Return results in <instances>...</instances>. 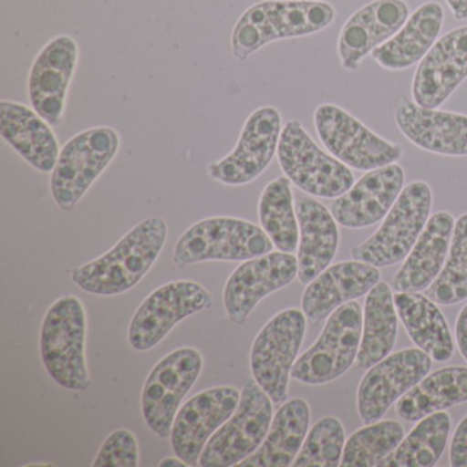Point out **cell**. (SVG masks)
Masks as SVG:
<instances>
[{
	"mask_svg": "<svg viewBox=\"0 0 467 467\" xmlns=\"http://www.w3.org/2000/svg\"><path fill=\"white\" fill-rule=\"evenodd\" d=\"M213 306V295L195 281H171L143 300L128 329L136 351L157 347L179 322Z\"/></svg>",
	"mask_w": 467,
	"mask_h": 467,
	"instance_id": "4fadbf2b",
	"label": "cell"
},
{
	"mask_svg": "<svg viewBox=\"0 0 467 467\" xmlns=\"http://www.w3.org/2000/svg\"><path fill=\"white\" fill-rule=\"evenodd\" d=\"M393 300L412 343L436 362L450 360L453 354L452 335L436 303L418 292H395Z\"/></svg>",
	"mask_w": 467,
	"mask_h": 467,
	"instance_id": "f1b7e54d",
	"label": "cell"
},
{
	"mask_svg": "<svg viewBox=\"0 0 467 467\" xmlns=\"http://www.w3.org/2000/svg\"><path fill=\"white\" fill-rule=\"evenodd\" d=\"M281 132L277 109H256L245 121L234 151L209 166L210 177L232 187L258 179L277 154Z\"/></svg>",
	"mask_w": 467,
	"mask_h": 467,
	"instance_id": "9a60e30c",
	"label": "cell"
},
{
	"mask_svg": "<svg viewBox=\"0 0 467 467\" xmlns=\"http://www.w3.org/2000/svg\"><path fill=\"white\" fill-rule=\"evenodd\" d=\"M273 248L266 232L255 223L239 218H207L177 240L173 264L185 267L209 261H248L272 253Z\"/></svg>",
	"mask_w": 467,
	"mask_h": 467,
	"instance_id": "277c9868",
	"label": "cell"
},
{
	"mask_svg": "<svg viewBox=\"0 0 467 467\" xmlns=\"http://www.w3.org/2000/svg\"><path fill=\"white\" fill-rule=\"evenodd\" d=\"M431 368V357L420 348L388 355L368 368L358 389V414L365 425L379 422L389 407L422 381Z\"/></svg>",
	"mask_w": 467,
	"mask_h": 467,
	"instance_id": "5bb4252c",
	"label": "cell"
},
{
	"mask_svg": "<svg viewBox=\"0 0 467 467\" xmlns=\"http://www.w3.org/2000/svg\"><path fill=\"white\" fill-rule=\"evenodd\" d=\"M277 158L285 177L308 195L336 199L355 184L348 166L322 151L299 121L286 122Z\"/></svg>",
	"mask_w": 467,
	"mask_h": 467,
	"instance_id": "ba28073f",
	"label": "cell"
},
{
	"mask_svg": "<svg viewBox=\"0 0 467 467\" xmlns=\"http://www.w3.org/2000/svg\"><path fill=\"white\" fill-rule=\"evenodd\" d=\"M467 78V26L440 37L415 70L412 99L420 108L437 109Z\"/></svg>",
	"mask_w": 467,
	"mask_h": 467,
	"instance_id": "d6986e66",
	"label": "cell"
},
{
	"mask_svg": "<svg viewBox=\"0 0 467 467\" xmlns=\"http://www.w3.org/2000/svg\"><path fill=\"white\" fill-rule=\"evenodd\" d=\"M426 296L441 306L459 305L467 299V214L456 220L444 267L426 289Z\"/></svg>",
	"mask_w": 467,
	"mask_h": 467,
	"instance_id": "e575fe53",
	"label": "cell"
},
{
	"mask_svg": "<svg viewBox=\"0 0 467 467\" xmlns=\"http://www.w3.org/2000/svg\"><path fill=\"white\" fill-rule=\"evenodd\" d=\"M242 393L234 387H217L192 396L177 412L171 431V447L188 466H198L213 434L239 406Z\"/></svg>",
	"mask_w": 467,
	"mask_h": 467,
	"instance_id": "e0dca14e",
	"label": "cell"
},
{
	"mask_svg": "<svg viewBox=\"0 0 467 467\" xmlns=\"http://www.w3.org/2000/svg\"><path fill=\"white\" fill-rule=\"evenodd\" d=\"M297 272L296 256L283 251L240 265L223 288V307L229 321L244 324L265 297L289 285L297 277Z\"/></svg>",
	"mask_w": 467,
	"mask_h": 467,
	"instance_id": "2e32d148",
	"label": "cell"
},
{
	"mask_svg": "<svg viewBox=\"0 0 467 467\" xmlns=\"http://www.w3.org/2000/svg\"><path fill=\"white\" fill-rule=\"evenodd\" d=\"M379 267L346 261L325 269L303 292L302 311L310 324L318 325L340 306L365 296L379 283Z\"/></svg>",
	"mask_w": 467,
	"mask_h": 467,
	"instance_id": "7402d4cb",
	"label": "cell"
},
{
	"mask_svg": "<svg viewBox=\"0 0 467 467\" xmlns=\"http://www.w3.org/2000/svg\"><path fill=\"white\" fill-rule=\"evenodd\" d=\"M300 2H321V0H300Z\"/></svg>",
	"mask_w": 467,
	"mask_h": 467,
	"instance_id": "b9f144b4",
	"label": "cell"
},
{
	"mask_svg": "<svg viewBox=\"0 0 467 467\" xmlns=\"http://www.w3.org/2000/svg\"><path fill=\"white\" fill-rule=\"evenodd\" d=\"M295 210L299 223L297 280L307 285L332 264L338 247V223L332 212L313 198L297 199Z\"/></svg>",
	"mask_w": 467,
	"mask_h": 467,
	"instance_id": "484cf974",
	"label": "cell"
},
{
	"mask_svg": "<svg viewBox=\"0 0 467 467\" xmlns=\"http://www.w3.org/2000/svg\"><path fill=\"white\" fill-rule=\"evenodd\" d=\"M455 221L447 212L431 215L420 239L392 280L395 292H420L428 289L444 267Z\"/></svg>",
	"mask_w": 467,
	"mask_h": 467,
	"instance_id": "d4e9b609",
	"label": "cell"
},
{
	"mask_svg": "<svg viewBox=\"0 0 467 467\" xmlns=\"http://www.w3.org/2000/svg\"><path fill=\"white\" fill-rule=\"evenodd\" d=\"M451 418L437 411L420 420L414 429L401 440L395 451L379 462V467H431L440 461L448 437Z\"/></svg>",
	"mask_w": 467,
	"mask_h": 467,
	"instance_id": "1f68e13d",
	"label": "cell"
},
{
	"mask_svg": "<svg viewBox=\"0 0 467 467\" xmlns=\"http://www.w3.org/2000/svg\"><path fill=\"white\" fill-rule=\"evenodd\" d=\"M399 314L392 289L379 281L368 294L357 366L370 368L388 357L398 337Z\"/></svg>",
	"mask_w": 467,
	"mask_h": 467,
	"instance_id": "4dcf8cb0",
	"label": "cell"
},
{
	"mask_svg": "<svg viewBox=\"0 0 467 467\" xmlns=\"http://www.w3.org/2000/svg\"><path fill=\"white\" fill-rule=\"evenodd\" d=\"M160 466L161 467H184V466H188V464L185 463V462L182 461V458H179V456H177V458L163 459V461L161 462Z\"/></svg>",
	"mask_w": 467,
	"mask_h": 467,
	"instance_id": "60d3db41",
	"label": "cell"
},
{
	"mask_svg": "<svg viewBox=\"0 0 467 467\" xmlns=\"http://www.w3.org/2000/svg\"><path fill=\"white\" fill-rule=\"evenodd\" d=\"M444 23V10L437 2L418 7L400 31L371 53L374 61L387 70L409 69L422 61L437 42Z\"/></svg>",
	"mask_w": 467,
	"mask_h": 467,
	"instance_id": "4316f807",
	"label": "cell"
},
{
	"mask_svg": "<svg viewBox=\"0 0 467 467\" xmlns=\"http://www.w3.org/2000/svg\"><path fill=\"white\" fill-rule=\"evenodd\" d=\"M462 403H467V368L451 366L429 374L401 396L396 412L407 422H418Z\"/></svg>",
	"mask_w": 467,
	"mask_h": 467,
	"instance_id": "f546056e",
	"label": "cell"
},
{
	"mask_svg": "<svg viewBox=\"0 0 467 467\" xmlns=\"http://www.w3.org/2000/svg\"><path fill=\"white\" fill-rule=\"evenodd\" d=\"M203 368L198 349L182 347L166 355L150 371L141 395L144 420L161 439H168L185 398Z\"/></svg>",
	"mask_w": 467,
	"mask_h": 467,
	"instance_id": "7c38bea8",
	"label": "cell"
},
{
	"mask_svg": "<svg viewBox=\"0 0 467 467\" xmlns=\"http://www.w3.org/2000/svg\"><path fill=\"white\" fill-rule=\"evenodd\" d=\"M139 444L135 434L128 429H117L111 431L97 458L94 467H138Z\"/></svg>",
	"mask_w": 467,
	"mask_h": 467,
	"instance_id": "8d00e7d4",
	"label": "cell"
},
{
	"mask_svg": "<svg viewBox=\"0 0 467 467\" xmlns=\"http://www.w3.org/2000/svg\"><path fill=\"white\" fill-rule=\"evenodd\" d=\"M332 5L300 0H264L243 13L232 32V56L239 62L269 43L318 34L335 20Z\"/></svg>",
	"mask_w": 467,
	"mask_h": 467,
	"instance_id": "7a4b0ae2",
	"label": "cell"
},
{
	"mask_svg": "<svg viewBox=\"0 0 467 467\" xmlns=\"http://www.w3.org/2000/svg\"><path fill=\"white\" fill-rule=\"evenodd\" d=\"M346 433L335 417H324L308 431L294 467H337L343 458Z\"/></svg>",
	"mask_w": 467,
	"mask_h": 467,
	"instance_id": "d590c367",
	"label": "cell"
},
{
	"mask_svg": "<svg viewBox=\"0 0 467 467\" xmlns=\"http://www.w3.org/2000/svg\"><path fill=\"white\" fill-rule=\"evenodd\" d=\"M403 184L404 171L396 163L366 171L346 193L335 199L330 212L343 228H368L387 217Z\"/></svg>",
	"mask_w": 467,
	"mask_h": 467,
	"instance_id": "44dd1931",
	"label": "cell"
},
{
	"mask_svg": "<svg viewBox=\"0 0 467 467\" xmlns=\"http://www.w3.org/2000/svg\"><path fill=\"white\" fill-rule=\"evenodd\" d=\"M395 121L418 149L448 157H467V116L420 108L407 98L399 100Z\"/></svg>",
	"mask_w": 467,
	"mask_h": 467,
	"instance_id": "603a6c76",
	"label": "cell"
},
{
	"mask_svg": "<svg viewBox=\"0 0 467 467\" xmlns=\"http://www.w3.org/2000/svg\"><path fill=\"white\" fill-rule=\"evenodd\" d=\"M78 61V43L67 35L48 42L29 72L28 94L32 108L51 127L64 119L70 81Z\"/></svg>",
	"mask_w": 467,
	"mask_h": 467,
	"instance_id": "ac0fdd59",
	"label": "cell"
},
{
	"mask_svg": "<svg viewBox=\"0 0 467 467\" xmlns=\"http://www.w3.org/2000/svg\"><path fill=\"white\" fill-rule=\"evenodd\" d=\"M314 124L325 149L348 168L370 171L395 163L403 154L400 146L379 138L338 106H319Z\"/></svg>",
	"mask_w": 467,
	"mask_h": 467,
	"instance_id": "8fae6325",
	"label": "cell"
},
{
	"mask_svg": "<svg viewBox=\"0 0 467 467\" xmlns=\"http://www.w3.org/2000/svg\"><path fill=\"white\" fill-rule=\"evenodd\" d=\"M445 2L456 20H467V0H445Z\"/></svg>",
	"mask_w": 467,
	"mask_h": 467,
	"instance_id": "ab89813d",
	"label": "cell"
},
{
	"mask_svg": "<svg viewBox=\"0 0 467 467\" xmlns=\"http://www.w3.org/2000/svg\"><path fill=\"white\" fill-rule=\"evenodd\" d=\"M363 313L359 303L348 302L327 317L316 343L295 362L291 377L302 384L322 385L340 379L359 352Z\"/></svg>",
	"mask_w": 467,
	"mask_h": 467,
	"instance_id": "52a82bcc",
	"label": "cell"
},
{
	"mask_svg": "<svg viewBox=\"0 0 467 467\" xmlns=\"http://www.w3.org/2000/svg\"><path fill=\"white\" fill-rule=\"evenodd\" d=\"M431 209V191L423 182H410L385 217L379 231L352 250V259L376 267L399 264L411 253L425 229Z\"/></svg>",
	"mask_w": 467,
	"mask_h": 467,
	"instance_id": "8992f818",
	"label": "cell"
},
{
	"mask_svg": "<svg viewBox=\"0 0 467 467\" xmlns=\"http://www.w3.org/2000/svg\"><path fill=\"white\" fill-rule=\"evenodd\" d=\"M258 215L262 229L278 251L289 254L296 251L299 223L288 177H278L265 187L259 199Z\"/></svg>",
	"mask_w": 467,
	"mask_h": 467,
	"instance_id": "d6a6232c",
	"label": "cell"
},
{
	"mask_svg": "<svg viewBox=\"0 0 467 467\" xmlns=\"http://www.w3.org/2000/svg\"><path fill=\"white\" fill-rule=\"evenodd\" d=\"M403 439L404 429L398 420L368 423L347 440L340 466H379V462L395 451Z\"/></svg>",
	"mask_w": 467,
	"mask_h": 467,
	"instance_id": "836d02e7",
	"label": "cell"
},
{
	"mask_svg": "<svg viewBox=\"0 0 467 467\" xmlns=\"http://www.w3.org/2000/svg\"><path fill=\"white\" fill-rule=\"evenodd\" d=\"M87 314L78 297H59L46 314L40 333L43 365L65 389L89 387L86 358Z\"/></svg>",
	"mask_w": 467,
	"mask_h": 467,
	"instance_id": "3957f363",
	"label": "cell"
},
{
	"mask_svg": "<svg viewBox=\"0 0 467 467\" xmlns=\"http://www.w3.org/2000/svg\"><path fill=\"white\" fill-rule=\"evenodd\" d=\"M0 135L32 168L53 173L61 150L50 124L34 109L2 100Z\"/></svg>",
	"mask_w": 467,
	"mask_h": 467,
	"instance_id": "cb8c5ba5",
	"label": "cell"
},
{
	"mask_svg": "<svg viewBox=\"0 0 467 467\" xmlns=\"http://www.w3.org/2000/svg\"><path fill=\"white\" fill-rule=\"evenodd\" d=\"M119 150V136L113 128H91L73 136L62 147L51 173L50 190L57 206L72 212Z\"/></svg>",
	"mask_w": 467,
	"mask_h": 467,
	"instance_id": "5b68a950",
	"label": "cell"
},
{
	"mask_svg": "<svg viewBox=\"0 0 467 467\" xmlns=\"http://www.w3.org/2000/svg\"><path fill=\"white\" fill-rule=\"evenodd\" d=\"M310 425V407L305 399L285 401L273 417L269 433L261 447L240 462L239 467L292 466Z\"/></svg>",
	"mask_w": 467,
	"mask_h": 467,
	"instance_id": "83f0119b",
	"label": "cell"
},
{
	"mask_svg": "<svg viewBox=\"0 0 467 467\" xmlns=\"http://www.w3.org/2000/svg\"><path fill=\"white\" fill-rule=\"evenodd\" d=\"M455 336L459 351L467 362V305L462 308L456 319Z\"/></svg>",
	"mask_w": 467,
	"mask_h": 467,
	"instance_id": "f35d334b",
	"label": "cell"
},
{
	"mask_svg": "<svg viewBox=\"0 0 467 467\" xmlns=\"http://www.w3.org/2000/svg\"><path fill=\"white\" fill-rule=\"evenodd\" d=\"M306 322L299 308L281 311L262 327L251 347L254 379L275 403H284L288 396L289 377L305 338Z\"/></svg>",
	"mask_w": 467,
	"mask_h": 467,
	"instance_id": "30bf717a",
	"label": "cell"
},
{
	"mask_svg": "<svg viewBox=\"0 0 467 467\" xmlns=\"http://www.w3.org/2000/svg\"><path fill=\"white\" fill-rule=\"evenodd\" d=\"M404 0H374L348 18L337 42L343 69L355 72L363 59L395 36L409 20Z\"/></svg>",
	"mask_w": 467,
	"mask_h": 467,
	"instance_id": "ffe728a7",
	"label": "cell"
},
{
	"mask_svg": "<svg viewBox=\"0 0 467 467\" xmlns=\"http://www.w3.org/2000/svg\"><path fill=\"white\" fill-rule=\"evenodd\" d=\"M272 420V399L255 379H248L236 411L213 434L199 458V466H237L261 447Z\"/></svg>",
	"mask_w": 467,
	"mask_h": 467,
	"instance_id": "9c48e42d",
	"label": "cell"
},
{
	"mask_svg": "<svg viewBox=\"0 0 467 467\" xmlns=\"http://www.w3.org/2000/svg\"><path fill=\"white\" fill-rule=\"evenodd\" d=\"M450 463L452 467H467V415L456 426L451 440Z\"/></svg>",
	"mask_w": 467,
	"mask_h": 467,
	"instance_id": "74e56055",
	"label": "cell"
},
{
	"mask_svg": "<svg viewBox=\"0 0 467 467\" xmlns=\"http://www.w3.org/2000/svg\"><path fill=\"white\" fill-rule=\"evenodd\" d=\"M168 239V223L150 217L130 229L99 258L76 267L73 284L98 296H116L130 291L150 272Z\"/></svg>",
	"mask_w": 467,
	"mask_h": 467,
	"instance_id": "6da1fadb",
	"label": "cell"
}]
</instances>
